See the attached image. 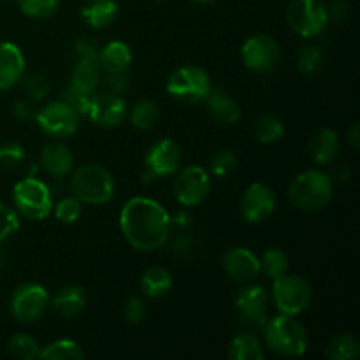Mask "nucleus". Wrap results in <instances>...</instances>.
<instances>
[{
	"label": "nucleus",
	"mask_w": 360,
	"mask_h": 360,
	"mask_svg": "<svg viewBox=\"0 0 360 360\" xmlns=\"http://www.w3.org/2000/svg\"><path fill=\"white\" fill-rule=\"evenodd\" d=\"M20 229V214L14 207L0 202V243L14 234Z\"/></svg>",
	"instance_id": "40"
},
{
	"label": "nucleus",
	"mask_w": 360,
	"mask_h": 360,
	"mask_svg": "<svg viewBox=\"0 0 360 360\" xmlns=\"http://www.w3.org/2000/svg\"><path fill=\"white\" fill-rule=\"evenodd\" d=\"M287 23L299 37H319L329 23V13L322 0H292L287 9Z\"/></svg>",
	"instance_id": "8"
},
{
	"label": "nucleus",
	"mask_w": 360,
	"mask_h": 360,
	"mask_svg": "<svg viewBox=\"0 0 360 360\" xmlns=\"http://www.w3.org/2000/svg\"><path fill=\"white\" fill-rule=\"evenodd\" d=\"M193 248V239L188 234H179L172 243V252L178 255H188Z\"/></svg>",
	"instance_id": "46"
},
{
	"label": "nucleus",
	"mask_w": 360,
	"mask_h": 360,
	"mask_svg": "<svg viewBox=\"0 0 360 360\" xmlns=\"http://www.w3.org/2000/svg\"><path fill=\"white\" fill-rule=\"evenodd\" d=\"M260 273L266 274L271 280H278L288 273V255L280 248H269L264 252L260 259Z\"/></svg>",
	"instance_id": "32"
},
{
	"label": "nucleus",
	"mask_w": 360,
	"mask_h": 360,
	"mask_svg": "<svg viewBox=\"0 0 360 360\" xmlns=\"http://www.w3.org/2000/svg\"><path fill=\"white\" fill-rule=\"evenodd\" d=\"M98 65L108 74H123L132 65V51L122 41H112L98 49Z\"/></svg>",
	"instance_id": "21"
},
{
	"label": "nucleus",
	"mask_w": 360,
	"mask_h": 360,
	"mask_svg": "<svg viewBox=\"0 0 360 360\" xmlns=\"http://www.w3.org/2000/svg\"><path fill=\"white\" fill-rule=\"evenodd\" d=\"M21 86H23L25 94L32 98V101H42L48 97L51 84H49L48 77L42 74H30V76L21 77Z\"/></svg>",
	"instance_id": "36"
},
{
	"label": "nucleus",
	"mask_w": 360,
	"mask_h": 360,
	"mask_svg": "<svg viewBox=\"0 0 360 360\" xmlns=\"http://www.w3.org/2000/svg\"><path fill=\"white\" fill-rule=\"evenodd\" d=\"M288 197L304 213L323 210L333 199V178L319 169H308L292 179Z\"/></svg>",
	"instance_id": "3"
},
{
	"label": "nucleus",
	"mask_w": 360,
	"mask_h": 360,
	"mask_svg": "<svg viewBox=\"0 0 360 360\" xmlns=\"http://www.w3.org/2000/svg\"><path fill=\"white\" fill-rule=\"evenodd\" d=\"M123 315H125L127 322L137 326V323H141L146 319L148 308L146 304H144L143 299L134 295V297H130L129 301L125 302V306H123Z\"/></svg>",
	"instance_id": "42"
},
{
	"label": "nucleus",
	"mask_w": 360,
	"mask_h": 360,
	"mask_svg": "<svg viewBox=\"0 0 360 360\" xmlns=\"http://www.w3.org/2000/svg\"><path fill=\"white\" fill-rule=\"evenodd\" d=\"M253 136L259 143L273 144L285 136V125L276 115H262L253 122Z\"/></svg>",
	"instance_id": "28"
},
{
	"label": "nucleus",
	"mask_w": 360,
	"mask_h": 360,
	"mask_svg": "<svg viewBox=\"0 0 360 360\" xmlns=\"http://www.w3.org/2000/svg\"><path fill=\"white\" fill-rule=\"evenodd\" d=\"M108 88L115 95H122L123 91H127V88H129V76H127V72L109 74Z\"/></svg>",
	"instance_id": "45"
},
{
	"label": "nucleus",
	"mask_w": 360,
	"mask_h": 360,
	"mask_svg": "<svg viewBox=\"0 0 360 360\" xmlns=\"http://www.w3.org/2000/svg\"><path fill=\"white\" fill-rule=\"evenodd\" d=\"M48 290L42 285L27 283L14 290L11 297V313L21 323H34L48 311L49 308Z\"/></svg>",
	"instance_id": "11"
},
{
	"label": "nucleus",
	"mask_w": 360,
	"mask_h": 360,
	"mask_svg": "<svg viewBox=\"0 0 360 360\" xmlns=\"http://www.w3.org/2000/svg\"><path fill=\"white\" fill-rule=\"evenodd\" d=\"M241 60L252 72H273L281 60L280 44L267 34H255L246 39L241 48Z\"/></svg>",
	"instance_id": "9"
},
{
	"label": "nucleus",
	"mask_w": 360,
	"mask_h": 360,
	"mask_svg": "<svg viewBox=\"0 0 360 360\" xmlns=\"http://www.w3.org/2000/svg\"><path fill=\"white\" fill-rule=\"evenodd\" d=\"M60 101L67 102V104H69L74 111H77V115L79 116H86L88 108H90L91 101H94V94H86V91H83V90H79V88L69 84V86H67V90H63Z\"/></svg>",
	"instance_id": "37"
},
{
	"label": "nucleus",
	"mask_w": 360,
	"mask_h": 360,
	"mask_svg": "<svg viewBox=\"0 0 360 360\" xmlns=\"http://www.w3.org/2000/svg\"><path fill=\"white\" fill-rule=\"evenodd\" d=\"M55 217L60 224H76L81 217V202L76 197H65L55 206Z\"/></svg>",
	"instance_id": "39"
},
{
	"label": "nucleus",
	"mask_w": 360,
	"mask_h": 360,
	"mask_svg": "<svg viewBox=\"0 0 360 360\" xmlns=\"http://www.w3.org/2000/svg\"><path fill=\"white\" fill-rule=\"evenodd\" d=\"M39 129L53 139H67L79 127V115L67 102L56 101L39 109L35 116Z\"/></svg>",
	"instance_id": "10"
},
{
	"label": "nucleus",
	"mask_w": 360,
	"mask_h": 360,
	"mask_svg": "<svg viewBox=\"0 0 360 360\" xmlns=\"http://www.w3.org/2000/svg\"><path fill=\"white\" fill-rule=\"evenodd\" d=\"M13 112L18 120L23 122H32L37 116V109H35L34 102L30 101H16L13 105Z\"/></svg>",
	"instance_id": "44"
},
{
	"label": "nucleus",
	"mask_w": 360,
	"mask_h": 360,
	"mask_svg": "<svg viewBox=\"0 0 360 360\" xmlns=\"http://www.w3.org/2000/svg\"><path fill=\"white\" fill-rule=\"evenodd\" d=\"M13 202L18 214L32 221L44 220L53 210V195L48 185L32 176L14 185Z\"/></svg>",
	"instance_id": "5"
},
{
	"label": "nucleus",
	"mask_w": 360,
	"mask_h": 360,
	"mask_svg": "<svg viewBox=\"0 0 360 360\" xmlns=\"http://www.w3.org/2000/svg\"><path fill=\"white\" fill-rule=\"evenodd\" d=\"M74 53H76L77 58H97L98 46L94 39L81 37L74 42Z\"/></svg>",
	"instance_id": "43"
},
{
	"label": "nucleus",
	"mask_w": 360,
	"mask_h": 360,
	"mask_svg": "<svg viewBox=\"0 0 360 360\" xmlns=\"http://www.w3.org/2000/svg\"><path fill=\"white\" fill-rule=\"evenodd\" d=\"M0 266H2V255H0Z\"/></svg>",
	"instance_id": "50"
},
{
	"label": "nucleus",
	"mask_w": 360,
	"mask_h": 360,
	"mask_svg": "<svg viewBox=\"0 0 360 360\" xmlns=\"http://www.w3.org/2000/svg\"><path fill=\"white\" fill-rule=\"evenodd\" d=\"M236 309L245 326L253 330L262 329L267 322L269 295L259 285H248L236 295Z\"/></svg>",
	"instance_id": "14"
},
{
	"label": "nucleus",
	"mask_w": 360,
	"mask_h": 360,
	"mask_svg": "<svg viewBox=\"0 0 360 360\" xmlns=\"http://www.w3.org/2000/svg\"><path fill=\"white\" fill-rule=\"evenodd\" d=\"M86 116L95 125L104 127V129H115V127L122 125L123 120L127 118V104L122 95H101V97H94Z\"/></svg>",
	"instance_id": "17"
},
{
	"label": "nucleus",
	"mask_w": 360,
	"mask_h": 360,
	"mask_svg": "<svg viewBox=\"0 0 360 360\" xmlns=\"http://www.w3.org/2000/svg\"><path fill=\"white\" fill-rule=\"evenodd\" d=\"M25 160V150L18 143L0 144V167L16 169Z\"/></svg>",
	"instance_id": "41"
},
{
	"label": "nucleus",
	"mask_w": 360,
	"mask_h": 360,
	"mask_svg": "<svg viewBox=\"0 0 360 360\" xmlns=\"http://www.w3.org/2000/svg\"><path fill=\"white\" fill-rule=\"evenodd\" d=\"M348 139H350L354 150H359V146H360V125L359 123H354V125H352V129L348 130Z\"/></svg>",
	"instance_id": "47"
},
{
	"label": "nucleus",
	"mask_w": 360,
	"mask_h": 360,
	"mask_svg": "<svg viewBox=\"0 0 360 360\" xmlns=\"http://www.w3.org/2000/svg\"><path fill=\"white\" fill-rule=\"evenodd\" d=\"M23 76V51L13 42H0V90L14 88Z\"/></svg>",
	"instance_id": "18"
},
{
	"label": "nucleus",
	"mask_w": 360,
	"mask_h": 360,
	"mask_svg": "<svg viewBox=\"0 0 360 360\" xmlns=\"http://www.w3.org/2000/svg\"><path fill=\"white\" fill-rule=\"evenodd\" d=\"M334 178H338L340 179V181H345V179H348L350 178V169L348 167H338L336 171H334Z\"/></svg>",
	"instance_id": "48"
},
{
	"label": "nucleus",
	"mask_w": 360,
	"mask_h": 360,
	"mask_svg": "<svg viewBox=\"0 0 360 360\" xmlns=\"http://www.w3.org/2000/svg\"><path fill=\"white\" fill-rule=\"evenodd\" d=\"M181 150H179L178 143L172 139H160L148 150L146 157H144V181L148 179H158L167 178V176H174L181 167Z\"/></svg>",
	"instance_id": "13"
},
{
	"label": "nucleus",
	"mask_w": 360,
	"mask_h": 360,
	"mask_svg": "<svg viewBox=\"0 0 360 360\" xmlns=\"http://www.w3.org/2000/svg\"><path fill=\"white\" fill-rule=\"evenodd\" d=\"M238 167V157L229 150H220L213 155L210 162L211 174L217 178H229Z\"/></svg>",
	"instance_id": "35"
},
{
	"label": "nucleus",
	"mask_w": 360,
	"mask_h": 360,
	"mask_svg": "<svg viewBox=\"0 0 360 360\" xmlns=\"http://www.w3.org/2000/svg\"><path fill=\"white\" fill-rule=\"evenodd\" d=\"M141 288L150 299H160L167 295L172 288V276L167 269L160 266L148 267L141 276Z\"/></svg>",
	"instance_id": "26"
},
{
	"label": "nucleus",
	"mask_w": 360,
	"mask_h": 360,
	"mask_svg": "<svg viewBox=\"0 0 360 360\" xmlns=\"http://www.w3.org/2000/svg\"><path fill=\"white\" fill-rule=\"evenodd\" d=\"M7 348H9V354L13 355V357L21 359V360L39 359V352H41L37 341H35L32 336H28V334H23V333L14 334V336L9 340V343H7Z\"/></svg>",
	"instance_id": "33"
},
{
	"label": "nucleus",
	"mask_w": 360,
	"mask_h": 360,
	"mask_svg": "<svg viewBox=\"0 0 360 360\" xmlns=\"http://www.w3.org/2000/svg\"><path fill=\"white\" fill-rule=\"evenodd\" d=\"M120 6L116 0H84L81 16L95 30L109 27L118 18Z\"/></svg>",
	"instance_id": "22"
},
{
	"label": "nucleus",
	"mask_w": 360,
	"mask_h": 360,
	"mask_svg": "<svg viewBox=\"0 0 360 360\" xmlns=\"http://www.w3.org/2000/svg\"><path fill=\"white\" fill-rule=\"evenodd\" d=\"M70 190L81 204L102 206L115 195V178L104 165L84 164L74 171L70 178Z\"/></svg>",
	"instance_id": "4"
},
{
	"label": "nucleus",
	"mask_w": 360,
	"mask_h": 360,
	"mask_svg": "<svg viewBox=\"0 0 360 360\" xmlns=\"http://www.w3.org/2000/svg\"><path fill=\"white\" fill-rule=\"evenodd\" d=\"M130 123L139 130H150L157 125L160 108L153 101H141L130 109Z\"/></svg>",
	"instance_id": "31"
},
{
	"label": "nucleus",
	"mask_w": 360,
	"mask_h": 360,
	"mask_svg": "<svg viewBox=\"0 0 360 360\" xmlns=\"http://www.w3.org/2000/svg\"><path fill=\"white\" fill-rule=\"evenodd\" d=\"M21 13L34 20H46L58 11L60 0H18Z\"/></svg>",
	"instance_id": "34"
},
{
	"label": "nucleus",
	"mask_w": 360,
	"mask_h": 360,
	"mask_svg": "<svg viewBox=\"0 0 360 360\" xmlns=\"http://www.w3.org/2000/svg\"><path fill=\"white\" fill-rule=\"evenodd\" d=\"M239 207L248 224H262L276 210V195L264 183H253L243 193Z\"/></svg>",
	"instance_id": "15"
},
{
	"label": "nucleus",
	"mask_w": 360,
	"mask_h": 360,
	"mask_svg": "<svg viewBox=\"0 0 360 360\" xmlns=\"http://www.w3.org/2000/svg\"><path fill=\"white\" fill-rule=\"evenodd\" d=\"M101 74L102 69L97 58H77L70 84L86 91V94H95V90L101 84Z\"/></svg>",
	"instance_id": "25"
},
{
	"label": "nucleus",
	"mask_w": 360,
	"mask_h": 360,
	"mask_svg": "<svg viewBox=\"0 0 360 360\" xmlns=\"http://www.w3.org/2000/svg\"><path fill=\"white\" fill-rule=\"evenodd\" d=\"M264 329V345L281 357H301L308 350V330L290 315L267 319Z\"/></svg>",
	"instance_id": "2"
},
{
	"label": "nucleus",
	"mask_w": 360,
	"mask_h": 360,
	"mask_svg": "<svg viewBox=\"0 0 360 360\" xmlns=\"http://www.w3.org/2000/svg\"><path fill=\"white\" fill-rule=\"evenodd\" d=\"M192 2H195V4H211V2H214V0H192Z\"/></svg>",
	"instance_id": "49"
},
{
	"label": "nucleus",
	"mask_w": 360,
	"mask_h": 360,
	"mask_svg": "<svg viewBox=\"0 0 360 360\" xmlns=\"http://www.w3.org/2000/svg\"><path fill=\"white\" fill-rule=\"evenodd\" d=\"M229 357L232 360H262L264 345L255 333H241L229 345Z\"/></svg>",
	"instance_id": "27"
},
{
	"label": "nucleus",
	"mask_w": 360,
	"mask_h": 360,
	"mask_svg": "<svg viewBox=\"0 0 360 360\" xmlns=\"http://www.w3.org/2000/svg\"><path fill=\"white\" fill-rule=\"evenodd\" d=\"M174 197L181 206H199L211 190L210 172L200 165H190L176 172Z\"/></svg>",
	"instance_id": "12"
},
{
	"label": "nucleus",
	"mask_w": 360,
	"mask_h": 360,
	"mask_svg": "<svg viewBox=\"0 0 360 360\" xmlns=\"http://www.w3.org/2000/svg\"><path fill=\"white\" fill-rule=\"evenodd\" d=\"M51 304L63 319H74L83 313L86 306V294L79 285H65L53 295Z\"/></svg>",
	"instance_id": "23"
},
{
	"label": "nucleus",
	"mask_w": 360,
	"mask_h": 360,
	"mask_svg": "<svg viewBox=\"0 0 360 360\" xmlns=\"http://www.w3.org/2000/svg\"><path fill=\"white\" fill-rule=\"evenodd\" d=\"M326 355L333 360H354L360 355V343L352 334H338L326 347Z\"/></svg>",
	"instance_id": "30"
},
{
	"label": "nucleus",
	"mask_w": 360,
	"mask_h": 360,
	"mask_svg": "<svg viewBox=\"0 0 360 360\" xmlns=\"http://www.w3.org/2000/svg\"><path fill=\"white\" fill-rule=\"evenodd\" d=\"M206 102L210 115L221 125H236L241 120V109L238 102L224 90H211Z\"/></svg>",
	"instance_id": "24"
},
{
	"label": "nucleus",
	"mask_w": 360,
	"mask_h": 360,
	"mask_svg": "<svg viewBox=\"0 0 360 360\" xmlns=\"http://www.w3.org/2000/svg\"><path fill=\"white\" fill-rule=\"evenodd\" d=\"M313 288L299 274H283L273 285V301L281 315H301L311 304Z\"/></svg>",
	"instance_id": "7"
},
{
	"label": "nucleus",
	"mask_w": 360,
	"mask_h": 360,
	"mask_svg": "<svg viewBox=\"0 0 360 360\" xmlns=\"http://www.w3.org/2000/svg\"><path fill=\"white\" fill-rule=\"evenodd\" d=\"M221 267L231 280L239 283H250L260 274V259L243 246H236L225 252Z\"/></svg>",
	"instance_id": "16"
},
{
	"label": "nucleus",
	"mask_w": 360,
	"mask_h": 360,
	"mask_svg": "<svg viewBox=\"0 0 360 360\" xmlns=\"http://www.w3.org/2000/svg\"><path fill=\"white\" fill-rule=\"evenodd\" d=\"M165 88L172 98L185 104L204 102L213 90L210 74L197 65H183L176 69L169 76Z\"/></svg>",
	"instance_id": "6"
},
{
	"label": "nucleus",
	"mask_w": 360,
	"mask_h": 360,
	"mask_svg": "<svg viewBox=\"0 0 360 360\" xmlns=\"http://www.w3.org/2000/svg\"><path fill=\"white\" fill-rule=\"evenodd\" d=\"M41 164L49 176L63 178L70 174L74 169V155L65 144L62 143H48L42 146Z\"/></svg>",
	"instance_id": "19"
},
{
	"label": "nucleus",
	"mask_w": 360,
	"mask_h": 360,
	"mask_svg": "<svg viewBox=\"0 0 360 360\" xmlns=\"http://www.w3.org/2000/svg\"><path fill=\"white\" fill-rule=\"evenodd\" d=\"M120 229L125 241L137 252H155L167 243L172 218L160 202L148 197H132L120 213Z\"/></svg>",
	"instance_id": "1"
},
{
	"label": "nucleus",
	"mask_w": 360,
	"mask_h": 360,
	"mask_svg": "<svg viewBox=\"0 0 360 360\" xmlns=\"http://www.w3.org/2000/svg\"><path fill=\"white\" fill-rule=\"evenodd\" d=\"M323 62L322 49L319 46H306L297 55V69L302 74H313L320 69Z\"/></svg>",
	"instance_id": "38"
},
{
	"label": "nucleus",
	"mask_w": 360,
	"mask_h": 360,
	"mask_svg": "<svg viewBox=\"0 0 360 360\" xmlns=\"http://www.w3.org/2000/svg\"><path fill=\"white\" fill-rule=\"evenodd\" d=\"M340 137L330 129H320L319 132L313 134L308 143L309 157L319 165L333 164L340 153Z\"/></svg>",
	"instance_id": "20"
},
{
	"label": "nucleus",
	"mask_w": 360,
	"mask_h": 360,
	"mask_svg": "<svg viewBox=\"0 0 360 360\" xmlns=\"http://www.w3.org/2000/svg\"><path fill=\"white\" fill-rule=\"evenodd\" d=\"M42 360H81L84 359L83 347L72 340H56L39 352Z\"/></svg>",
	"instance_id": "29"
}]
</instances>
